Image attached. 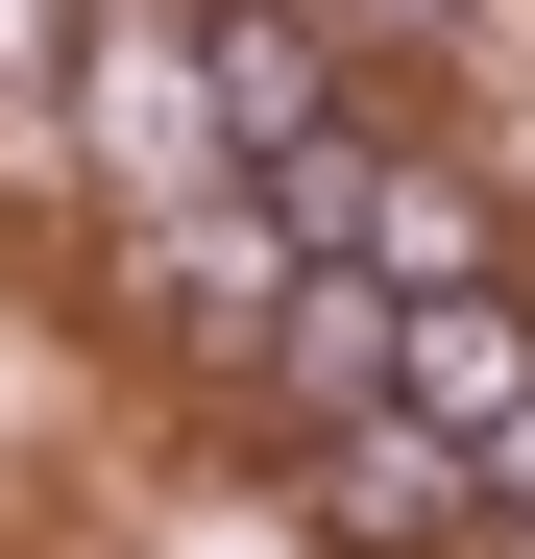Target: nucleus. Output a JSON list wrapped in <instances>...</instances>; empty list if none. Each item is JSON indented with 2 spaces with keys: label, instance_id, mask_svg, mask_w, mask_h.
Returning a JSON list of instances; mask_svg holds the SVG:
<instances>
[{
  "label": "nucleus",
  "instance_id": "nucleus-3",
  "mask_svg": "<svg viewBox=\"0 0 535 559\" xmlns=\"http://www.w3.org/2000/svg\"><path fill=\"white\" fill-rule=\"evenodd\" d=\"M317 511H341V535H390V559H414L438 511H463V438H414V414H341V462H317Z\"/></svg>",
  "mask_w": 535,
  "mask_h": 559
},
{
  "label": "nucleus",
  "instance_id": "nucleus-2",
  "mask_svg": "<svg viewBox=\"0 0 535 559\" xmlns=\"http://www.w3.org/2000/svg\"><path fill=\"white\" fill-rule=\"evenodd\" d=\"M73 49H98V146H146V170L219 146V98H195V0H98Z\"/></svg>",
  "mask_w": 535,
  "mask_h": 559
},
{
  "label": "nucleus",
  "instance_id": "nucleus-1",
  "mask_svg": "<svg viewBox=\"0 0 535 559\" xmlns=\"http://www.w3.org/2000/svg\"><path fill=\"white\" fill-rule=\"evenodd\" d=\"M195 98H219V170L268 195L293 146H341V98H317V25H268V0H219L195 25Z\"/></svg>",
  "mask_w": 535,
  "mask_h": 559
},
{
  "label": "nucleus",
  "instance_id": "nucleus-4",
  "mask_svg": "<svg viewBox=\"0 0 535 559\" xmlns=\"http://www.w3.org/2000/svg\"><path fill=\"white\" fill-rule=\"evenodd\" d=\"M463 487H487V511H511V535H535V414H511V438H487V462H463Z\"/></svg>",
  "mask_w": 535,
  "mask_h": 559
}]
</instances>
